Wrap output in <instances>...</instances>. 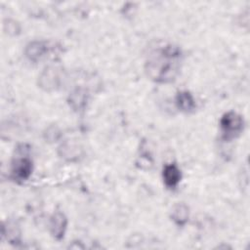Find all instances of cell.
<instances>
[{
    "instance_id": "obj_1",
    "label": "cell",
    "mask_w": 250,
    "mask_h": 250,
    "mask_svg": "<svg viewBox=\"0 0 250 250\" xmlns=\"http://www.w3.org/2000/svg\"><path fill=\"white\" fill-rule=\"evenodd\" d=\"M182 53L173 45L155 50L146 63L147 75L155 82H171L178 74Z\"/></svg>"
},
{
    "instance_id": "obj_2",
    "label": "cell",
    "mask_w": 250,
    "mask_h": 250,
    "mask_svg": "<svg viewBox=\"0 0 250 250\" xmlns=\"http://www.w3.org/2000/svg\"><path fill=\"white\" fill-rule=\"evenodd\" d=\"M243 118L234 111L225 113L220 120L222 138L225 141H231L237 138L243 131Z\"/></svg>"
},
{
    "instance_id": "obj_3",
    "label": "cell",
    "mask_w": 250,
    "mask_h": 250,
    "mask_svg": "<svg viewBox=\"0 0 250 250\" xmlns=\"http://www.w3.org/2000/svg\"><path fill=\"white\" fill-rule=\"evenodd\" d=\"M11 172L15 180L24 181L31 175L32 161L26 156L19 157L13 161Z\"/></svg>"
},
{
    "instance_id": "obj_4",
    "label": "cell",
    "mask_w": 250,
    "mask_h": 250,
    "mask_svg": "<svg viewBox=\"0 0 250 250\" xmlns=\"http://www.w3.org/2000/svg\"><path fill=\"white\" fill-rule=\"evenodd\" d=\"M162 177H163V182L167 188H175L180 183L182 178L181 170L178 168L176 164H172V163L167 164L163 168Z\"/></svg>"
},
{
    "instance_id": "obj_5",
    "label": "cell",
    "mask_w": 250,
    "mask_h": 250,
    "mask_svg": "<svg viewBox=\"0 0 250 250\" xmlns=\"http://www.w3.org/2000/svg\"><path fill=\"white\" fill-rule=\"evenodd\" d=\"M66 218L62 212L54 213L50 220V229L55 238L62 239L63 237L66 229Z\"/></svg>"
},
{
    "instance_id": "obj_6",
    "label": "cell",
    "mask_w": 250,
    "mask_h": 250,
    "mask_svg": "<svg viewBox=\"0 0 250 250\" xmlns=\"http://www.w3.org/2000/svg\"><path fill=\"white\" fill-rule=\"evenodd\" d=\"M176 104L184 112H190L195 108V101L188 91H181L176 96Z\"/></svg>"
},
{
    "instance_id": "obj_7",
    "label": "cell",
    "mask_w": 250,
    "mask_h": 250,
    "mask_svg": "<svg viewBox=\"0 0 250 250\" xmlns=\"http://www.w3.org/2000/svg\"><path fill=\"white\" fill-rule=\"evenodd\" d=\"M48 51L47 45L45 42L42 41H34L30 43L25 51L26 57L33 62H36L44 56V54Z\"/></svg>"
},
{
    "instance_id": "obj_8",
    "label": "cell",
    "mask_w": 250,
    "mask_h": 250,
    "mask_svg": "<svg viewBox=\"0 0 250 250\" xmlns=\"http://www.w3.org/2000/svg\"><path fill=\"white\" fill-rule=\"evenodd\" d=\"M171 217L173 221L179 225L182 226L187 223L188 218V208L185 204H177L174 206L172 210Z\"/></svg>"
}]
</instances>
